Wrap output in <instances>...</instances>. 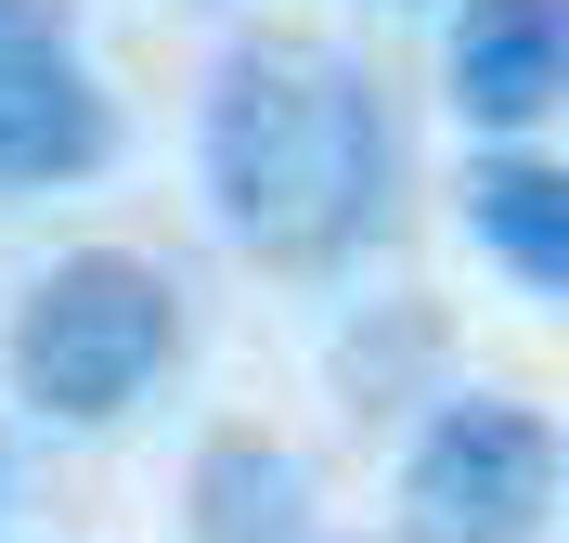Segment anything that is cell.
<instances>
[{
    "instance_id": "1",
    "label": "cell",
    "mask_w": 569,
    "mask_h": 543,
    "mask_svg": "<svg viewBox=\"0 0 569 543\" xmlns=\"http://www.w3.org/2000/svg\"><path fill=\"white\" fill-rule=\"evenodd\" d=\"M401 194V130L389 91L337 39H233L208 78V208L220 233L272 272H350L389 233Z\"/></svg>"
},
{
    "instance_id": "2",
    "label": "cell",
    "mask_w": 569,
    "mask_h": 543,
    "mask_svg": "<svg viewBox=\"0 0 569 543\" xmlns=\"http://www.w3.org/2000/svg\"><path fill=\"white\" fill-rule=\"evenodd\" d=\"M181 336H194V311H181V285L142 247H66L27 298H13L0 375H13V401L52 414V428H117L130 401H156V375L181 362Z\"/></svg>"
},
{
    "instance_id": "3",
    "label": "cell",
    "mask_w": 569,
    "mask_h": 543,
    "mask_svg": "<svg viewBox=\"0 0 569 543\" xmlns=\"http://www.w3.org/2000/svg\"><path fill=\"white\" fill-rule=\"evenodd\" d=\"M557 414L505 389H453L401 453V531L415 543H543L557 531Z\"/></svg>"
},
{
    "instance_id": "4",
    "label": "cell",
    "mask_w": 569,
    "mask_h": 543,
    "mask_svg": "<svg viewBox=\"0 0 569 543\" xmlns=\"http://www.w3.org/2000/svg\"><path fill=\"white\" fill-rule=\"evenodd\" d=\"M117 169V91L91 78L78 39H0V181L66 194Z\"/></svg>"
},
{
    "instance_id": "5",
    "label": "cell",
    "mask_w": 569,
    "mask_h": 543,
    "mask_svg": "<svg viewBox=\"0 0 569 543\" xmlns=\"http://www.w3.org/2000/svg\"><path fill=\"white\" fill-rule=\"evenodd\" d=\"M440 78H453V117L479 143H531L569 104V0H466Z\"/></svg>"
},
{
    "instance_id": "6",
    "label": "cell",
    "mask_w": 569,
    "mask_h": 543,
    "mask_svg": "<svg viewBox=\"0 0 569 543\" xmlns=\"http://www.w3.org/2000/svg\"><path fill=\"white\" fill-rule=\"evenodd\" d=\"M181 531L194 543H311V466L259 428H208L181 466Z\"/></svg>"
},
{
    "instance_id": "7",
    "label": "cell",
    "mask_w": 569,
    "mask_h": 543,
    "mask_svg": "<svg viewBox=\"0 0 569 543\" xmlns=\"http://www.w3.org/2000/svg\"><path fill=\"white\" fill-rule=\"evenodd\" d=\"M466 233H479L531 298H569V169L557 155H531V143L466 155Z\"/></svg>"
},
{
    "instance_id": "8",
    "label": "cell",
    "mask_w": 569,
    "mask_h": 543,
    "mask_svg": "<svg viewBox=\"0 0 569 543\" xmlns=\"http://www.w3.org/2000/svg\"><path fill=\"white\" fill-rule=\"evenodd\" d=\"M0 39H78V0H0Z\"/></svg>"
}]
</instances>
